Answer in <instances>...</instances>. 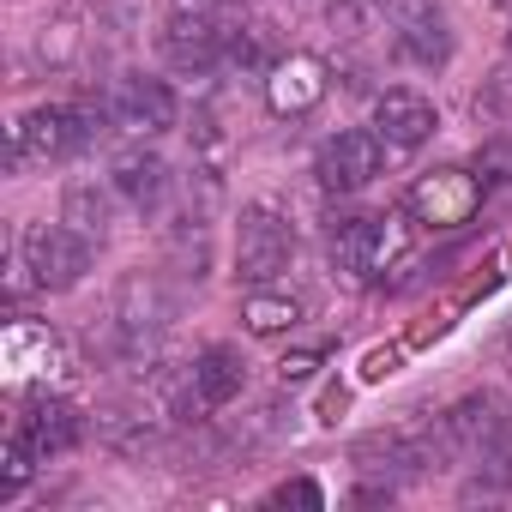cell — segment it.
<instances>
[{
	"instance_id": "cell-12",
	"label": "cell",
	"mask_w": 512,
	"mask_h": 512,
	"mask_svg": "<svg viewBox=\"0 0 512 512\" xmlns=\"http://www.w3.org/2000/svg\"><path fill=\"white\" fill-rule=\"evenodd\" d=\"M398 55L410 67H446L452 61V19L434 7V0H416V7L398 13Z\"/></svg>"
},
{
	"instance_id": "cell-25",
	"label": "cell",
	"mask_w": 512,
	"mask_h": 512,
	"mask_svg": "<svg viewBox=\"0 0 512 512\" xmlns=\"http://www.w3.org/2000/svg\"><path fill=\"white\" fill-rule=\"evenodd\" d=\"M506 49H512V31H506Z\"/></svg>"
},
{
	"instance_id": "cell-21",
	"label": "cell",
	"mask_w": 512,
	"mask_h": 512,
	"mask_svg": "<svg viewBox=\"0 0 512 512\" xmlns=\"http://www.w3.org/2000/svg\"><path fill=\"white\" fill-rule=\"evenodd\" d=\"M139 19H145V0H97V25L109 37H133Z\"/></svg>"
},
{
	"instance_id": "cell-22",
	"label": "cell",
	"mask_w": 512,
	"mask_h": 512,
	"mask_svg": "<svg viewBox=\"0 0 512 512\" xmlns=\"http://www.w3.org/2000/svg\"><path fill=\"white\" fill-rule=\"evenodd\" d=\"M266 500H272V506H308V512H320V506H326V494H320V482H314V476H290V482H278Z\"/></svg>"
},
{
	"instance_id": "cell-8",
	"label": "cell",
	"mask_w": 512,
	"mask_h": 512,
	"mask_svg": "<svg viewBox=\"0 0 512 512\" xmlns=\"http://www.w3.org/2000/svg\"><path fill=\"white\" fill-rule=\"evenodd\" d=\"M241 386H247V362H241V350L211 344V350L193 356V374H187V392H181V416H211V410L235 404Z\"/></svg>"
},
{
	"instance_id": "cell-18",
	"label": "cell",
	"mask_w": 512,
	"mask_h": 512,
	"mask_svg": "<svg viewBox=\"0 0 512 512\" xmlns=\"http://www.w3.org/2000/svg\"><path fill=\"white\" fill-rule=\"evenodd\" d=\"M386 25H398V0H332V31L344 43H362Z\"/></svg>"
},
{
	"instance_id": "cell-24",
	"label": "cell",
	"mask_w": 512,
	"mask_h": 512,
	"mask_svg": "<svg viewBox=\"0 0 512 512\" xmlns=\"http://www.w3.org/2000/svg\"><path fill=\"white\" fill-rule=\"evenodd\" d=\"M217 7H223V0H169L175 19H217Z\"/></svg>"
},
{
	"instance_id": "cell-20",
	"label": "cell",
	"mask_w": 512,
	"mask_h": 512,
	"mask_svg": "<svg viewBox=\"0 0 512 512\" xmlns=\"http://www.w3.org/2000/svg\"><path fill=\"white\" fill-rule=\"evenodd\" d=\"M0 464H7V470H0V494H19V488L31 482V470H37V446L13 428V440H7V452H0Z\"/></svg>"
},
{
	"instance_id": "cell-3",
	"label": "cell",
	"mask_w": 512,
	"mask_h": 512,
	"mask_svg": "<svg viewBox=\"0 0 512 512\" xmlns=\"http://www.w3.org/2000/svg\"><path fill=\"white\" fill-rule=\"evenodd\" d=\"M169 314H175V302H169L163 278H157V272H127L121 290H115V314H109L115 350H121V356H145V350L157 344V332L169 326Z\"/></svg>"
},
{
	"instance_id": "cell-7",
	"label": "cell",
	"mask_w": 512,
	"mask_h": 512,
	"mask_svg": "<svg viewBox=\"0 0 512 512\" xmlns=\"http://www.w3.org/2000/svg\"><path fill=\"white\" fill-rule=\"evenodd\" d=\"M476 205H482V181H476L470 169H434V175H422V181L410 187V199H404V211H410L422 229H458V223L476 217Z\"/></svg>"
},
{
	"instance_id": "cell-13",
	"label": "cell",
	"mask_w": 512,
	"mask_h": 512,
	"mask_svg": "<svg viewBox=\"0 0 512 512\" xmlns=\"http://www.w3.org/2000/svg\"><path fill=\"white\" fill-rule=\"evenodd\" d=\"M163 61L187 79H205L223 67V25L217 19H169L163 31Z\"/></svg>"
},
{
	"instance_id": "cell-16",
	"label": "cell",
	"mask_w": 512,
	"mask_h": 512,
	"mask_svg": "<svg viewBox=\"0 0 512 512\" xmlns=\"http://www.w3.org/2000/svg\"><path fill=\"white\" fill-rule=\"evenodd\" d=\"M440 434H446V452H476V458L506 440L500 410H494L488 398H464L458 410H446V416H440Z\"/></svg>"
},
{
	"instance_id": "cell-19",
	"label": "cell",
	"mask_w": 512,
	"mask_h": 512,
	"mask_svg": "<svg viewBox=\"0 0 512 512\" xmlns=\"http://www.w3.org/2000/svg\"><path fill=\"white\" fill-rule=\"evenodd\" d=\"M296 320H302V302L284 296V290H260V296L241 302V326H247L253 338H278V332H290Z\"/></svg>"
},
{
	"instance_id": "cell-5",
	"label": "cell",
	"mask_w": 512,
	"mask_h": 512,
	"mask_svg": "<svg viewBox=\"0 0 512 512\" xmlns=\"http://www.w3.org/2000/svg\"><path fill=\"white\" fill-rule=\"evenodd\" d=\"M91 235H79L73 223H37L31 235H25V272H31V284L37 290H49V296H61V290H73L85 272H91Z\"/></svg>"
},
{
	"instance_id": "cell-9",
	"label": "cell",
	"mask_w": 512,
	"mask_h": 512,
	"mask_svg": "<svg viewBox=\"0 0 512 512\" xmlns=\"http://www.w3.org/2000/svg\"><path fill=\"white\" fill-rule=\"evenodd\" d=\"M115 121L127 127V133H139V139H157V133H169L175 121H181V103H175V91H169V79H151V73H127L121 85H115Z\"/></svg>"
},
{
	"instance_id": "cell-23",
	"label": "cell",
	"mask_w": 512,
	"mask_h": 512,
	"mask_svg": "<svg viewBox=\"0 0 512 512\" xmlns=\"http://www.w3.org/2000/svg\"><path fill=\"white\" fill-rule=\"evenodd\" d=\"M314 368H320V350H296V356H284V362H278L284 386H302V380H314Z\"/></svg>"
},
{
	"instance_id": "cell-11",
	"label": "cell",
	"mask_w": 512,
	"mask_h": 512,
	"mask_svg": "<svg viewBox=\"0 0 512 512\" xmlns=\"http://www.w3.org/2000/svg\"><path fill=\"white\" fill-rule=\"evenodd\" d=\"M320 97H326V61L320 55H284V61L266 67V103H272V115H290V121L314 115Z\"/></svg>"
},
{
	"instance_id": "cell-10",
	"label": "cell",
	"mask_w": 512,
	"mask_h": 512,
	"mask_svg": "<svg viewBox=\"0 0 512 512\" xmlns=\"http://www.w3.org/2000/svg\"><path fill=\"white\" fill-rule=\"evenodd\" d=\"M374 133H380L392 151H422V145L440 133V109H434L422 91L392 85V91L374 97Z\"/></svg>"
},
{
	"instance_id": "cell-2",
	"label": "cell",
	"mask_w": 512,
	"mask_h": 512,
	"mask_svg": "<svg viewBox=\"0 0 512 512\" xmlns=\"http://www.w3.org/2000/svg\"><path fill=\"white\" fill-rule=\"evenodd\" d=\"M91 145V115L73 103H43L13 121V169L25 163H67L73 151Z\"/></svg>"
},
{
	"instance_id": "cell-6",
	"label": "cell",
	"mask_w": 512,
	"mask_h": 512,
	"mask_svg": "<svg viewBox=\"0 0 512 512\" xmlns=\"http://www.w3.org/2000/svg\"><path fill=\"white\" fill-rule=\"evenodd\" d=\"M386 139L380 133H368V127H344V133H332L326 145H320V157H314V175H320V187L326 193H356V187H368L380 169H386Z\"/></svg>"
},
{
	"instance_id": "cell-14",
	"label": "cell",
	"mask_w": 512,
	"mask_h": 512,
	"mask_svg": "<svg viewBox=\"0 0 512 512\" xmlns=\"http://www.w3.org/2000/svg\"><path fill=\"white\" fill-rule=\"evenodd\" d=\"M19 434L37 446V458H61V452H73L79 440H85V416H79V404H67V398H31V410L19 416Z\"/></svg>"
},
{
	"instance_id": "cell-4",
	"label": "cell",
	"mask_w": 512,
	"mask_h": 512,
	"mask_svg": "<svg viewBox=\"0 0 512 512\" xmlns=\"http://www.w3.org/2000/svg\"><path fill=\"white\" fill-rule=\"evenodd\" d=\"M296 260V229L272 205H247L235 217V272L247 284H278Z\"/></svg>"
},
{
	"instance_id": "cell-15",
	"label": "cell",
	"mask_w": 512,
	"mask_h": 512,
	"mask_svg": "<svg viewBox=\"0 0 512 512\" xmlns=\"http://www.w3.org/2000/svg\"><path fill=\"white\" fill-rule=\"evenodd\" d=\"M109 187L145 217V211H157V205L169 199V163H163L157 151H145V145H139V151H121V157L109 163Z\"/></svg>"
},
{
	"instance_id": "cell-17",
	"label": "cell",
	"mask_w": 512,
	"mask_h": 512,
	"mask_svg": "<svg viewBox=\"0 0 512 512\" xmlns=\"http://www.w3.org/2000/svg\"><path fill=\"white\" fill-rule=\"evenodd\" d=\"M115 187H97V181H73L67 193H61V223H73L79 235H91V241H103L109 235V223H115Z\"/></svg>"
},
{
	"instance_id": "cell-1",
	"label": "cell",
	"mask_w": 512,
	"mask_h": 512,
	"mask_svg": "<svg viewBox=\"0 0 512 512\" xmlns=\"http://www.w3.org/2000/svg\"><path fill=\"white\" fill-rule=\"evenodd\" d=\"M404 253V217L398 211H362L332 223V266L350 278H374Z\"/></svg>"
}]
</instances>
